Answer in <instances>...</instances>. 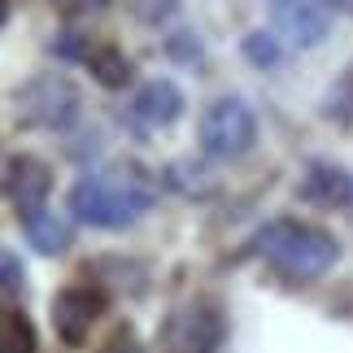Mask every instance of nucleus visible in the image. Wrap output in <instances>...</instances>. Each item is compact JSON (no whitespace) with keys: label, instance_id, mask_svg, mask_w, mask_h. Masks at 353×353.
Returning <instances> with one entry per match:
<instances>
[{"label":"nucleus","instance_id":"nucleus-1","mask_svg":"<svg viewBox=\"0 0 353 353\" xmlns=\"http://www.w3.org/2000/svg\"><path fill=\"white\" fill-rule=\"evenodd\" d=\"M153 205V183L135 166L114 174H83L70 188V214L74 223L97 227V232H122Z\"/></svg>","mask_w":353,"mask_h":353},{"label":"nucleus","instance_id":"nucleus-2","mask_svg":"<svg viewBox=\"0 0 353 353\" xmlns=\"http://www.w3.org/2000/svg\"><path fill=\"white\" fill-rule=\"evenodd\" d=\"M253 249L292 283H310L341 262V240L332 232H323L314 223H296V219H275L253 236Z\"/></svg>","mask_w":353,"mask_h":353},{"label":"nucleus","instance_id":"nucleus-3","mask_svg":"<svg viewBox=\"0 0 353 353\" xmlns=\"http://www.w3.org/2000/svg\"><path fill=\"white\" fill-rule=\"evenodd\" d=\"M13 114L22 127H39V131H70L79 114H83V97L70 79L61 74H35L13 92Z\"/></svg>","mask_w":353,"mask_h":353},{"label":"nucleus","instance_id":"nucleus-4","mask_svg":"<svg viewBox=\"0 0 353 353\" xmlns=\"http://www.w3.org/2000/svg\"><path fill=\"white\" fill-rule=\"evenodd\" d=\"M257 144V114L244 97H219L201 114V153L214 161H240Z\"/></svg>","mask_w":353,"mask_h":353},{"label":"nucleus","instance_id":"nucleus-5","mask_svg":"<svg viewBox=\"0 0 353 353\" xmlns=\"http://www.w3.org/2000/svg\"><path fill=\"white\" fill-rule=\"evenodd\" d=\"M227 336V319L214 301H192L170 319L166 349L170 353H219Z\"/></svg>","mask_w":353,"mask_h":353},{"label":"nucleus","instance_id":"nucleus-6","mask_svg":"<svg viewBox=\"0 0 353 353\" xmlns=\"http://www.w3.org/2000/svg\"><path fill=\"white\" fill-rule=\"evenodd\" d=\"M105 314V292L88 288V283H70L52 296V327L70 349L88 345V332L97 327V319Z\"/></svg>","mask_w":353,"mask_h":353},{"label":"nucleus","instance_id":"nucleus-7","mask_svg":"<svg viewBox=\"0 0 353 353\" xmlns=\"http://www.w3.org/2000/svg\"><path fill=\"white\" fill-rule=\"evenodd\" d=\"M275 35L288 39L292 48H319L332 31V13L310 5V0H270Z\"/></svg>","mask_w":353,"mask_h":353},{"label":"nucleus","instance_id":"nucleus-8","mask_svg":"<svg viewBox=\"0 0 353 353\" xmlns=\"http://www.w3.org/2000/svg\"><path fill=\"white\" fill-rule=\"evenodd\" d=\"M48 192H52V170L39 157H18L9 166V201H13V210H18V219L44 210Z\"/></svg>","mask_w":353,"mask_h":353},{"label":"nucleus","instance_id":"nucleus-9","mask_svg":"<svg viewBox=\"0 0 353 353\" xmlns=\"http://www.w3.org/2000/svg\"><path fill=\"white\" fill-rule=\"evenodd\" d=\"M131 114L148 131L174 127V122L183 118V92H179V83H170V79H153V83H144L140 97H135V105H131Z\"/></svg>","mask_w":353,"mask_h":353},{"label":"nucleus","instance_id":"nucleus-10","mask_svg":"<svg viewBox=\"0 0 353 353\" xmlns=\"http://www.w3.org/2000/svg\"><path fill=\"white\" fill-rule=\"evenodd\" d=\"M301 196L323 210H349L353 205V174L345 166H332V161H310V170L301 179Z\"/></svg>","mask_w":353,"mask_h":353},{"label":"nucleus","instance_id":"nucleus-11","mask_svg":"<svg viewBox=\"0 0 353 353\" xmlns=\"http://www.w3.org/2000/svg\"><path fill=\"white\" fill-rule=\"evenodd\" d=\"M22 227H26V244H31L35 253H44V257H61V253L74 244V227H70V219L52 214L48 205L35 210V214H26Z\"/></svg>","mask_w":353,"mask_h":353},{"label":"nucleus","instance_id":"nucleus-12","mask_svg":"<svg viewBox=\"0 0 353 353\" xmlns=\"http://www.w3.org/2000/svg\"><path fill=\"white\" fill-rule=\"evenodd\" d=\"M0 353H39L31 319L13 305H0Z\"/></svg>","mask_w":353,"mask_h":353},{"label":"nucleus","instance_id":"nucleus-13","mask_svg":"<svg viewBox=\"0 0 353 353\" xmlns=\"http://www.w3.org/2000/svg\"><path fill=\"white\" fill-rule=\"evenodd\" d=\"M88 70H92V79H97L101 88H122V83H131V61L122 57V48H114V44L92 48V52H88Z\"/></svg>","mask_w":353,"mask_h":353},{"label":"nucleus","instance_id":"nucleus-14","mask_svg":"<svg viewBox=\"0 0 353 353\" xmlns=\"http://www.w3.org/2000/svg\"><path fill=\"white\" fill-rule=\"evenodd\" d=\"M240 52H244L249 65H257V70H275L283 61V44H279L275 31H249L240 39Z\"/></svg>","mask_w":353,"mask_h":353},{"label":"nucleus","instance_id":"nucleus-15","mask_svg":"<svg viewBox=\"0 0 353 353\" xmlns=\"http://www.w3.org/2000/svg\"><path fill=\"white\" fill-rule=\"evenodd\" d=\"M166 57L170 61H179V65H196L201 57H205V48H201V39L192 31H174L166 39Z\"/></svg>","mask_w":353,"mask_h":353},{"label":"nucleus","instance_id":"nucleus-16","mask_svg":"<svg viewBox=\"0 0 353 353\" xmlns=\"http://www.w3.org/2000/svg\"><path fill=\"white\" fill-rule=\"evenodd\" d=\"M170 170L183 174V179H166L174 192H205V170H201V166H192V161H174Z\"/></svg>","mask_w":353,"mask_h":353},{"label":"nucleus","instance_id":"nucleus-17","mask_svg":"<svg viewBox=\"0 0 353 353\" xmlns=\"http://www.w3.org/2000/svg\"><path fill=\"white\" fill-rule=\"evenodd\" d=\"M22 279H26L22 262H18L13 253H5V249H0V288H5V292H22V288H26Z\"/></svg>","mask_w":353,"mask_h":353},{"label":"nucleus","instance_id":"nucleus-18","mask_svg":"<svg viewBox=\"0 0 353 353\" xmlns=\"http://www.w3.org/2000/svg\"><path fill=\"white\" fill-rule=\"evenodd\" d=\"M179 13V0H140V18L148 26H166Z\"/></svg>","mask_w":353,"mask_h":353},{"label":"nucleus","instance_id":"nucleus-19","mask_svg":"<svg viewBox=\"0 0 353 353\" xmlns=\"http://www.w3.org/2000/svg\"><path fill=\"white\" fill-rule=\"evenodd\" d=\"M52 48H57V57H65V61H88V39L83 35H74V31H65V35H57V44H52Z\"/></svg>","mask_w":353,"mask_h":353},{"label":"nucleus","instance_id":"nucleus-20","mask_svg":"<svg viewBox=\"0 0 353 353\" xmlns=\"http://www.w3.org/2000/svg\"><path fill=\"white\" fill-rule=\"evenodd\" d=\"M101 353H144V345H140V336H135L131 327H122V332H114L110 341L101 345Z\"/></svg>","mask_w":353,"mask_h":353},{"label":"nucleus","instance_id":"nucleus-21","mask_svg":"<svg viewBox=\"0 0 353 353\" xmlns=\"http://www.w3.org/2000/svg\"><path fill=\"white\" fill-rule=\"evenodd\" d=\"M310 5H319V9H327V13H341V9H349V0H310Z\"/></svg>","mask_w":353,"mask_h":353},{"label":"nucleus","instance_id":"nucleus-22","mask_svg":"<svg viewBox=\"0 0 353 353\" xmlns=\"http://www.w3.org/2000/svg\"><path fill=\"white\" fill-rule=\"evenodd\" d=\"M9 18V0H0V22H5Z\"/></svg>","mask_w":353,"mask_h":353},{"label":"nucleus","instance_id":"nucleus-23","mask_svg":"<svg viewBox=\"0 0 353 353\" xmlns=\"http://www.w3.org/2000/svg\"><path fill=\"white\" fill-rule=\"evenodd\" d=\"M349 97H353V79H349Z\"/></svg>","mask_w":353,"mask_h":353},{"label":"nucleus","instance_id":"nucleus-24","mask_svg":"<svg viewBox=\"0 0 353 353\" xmlns=\"http://www.w3.org/2000/svg\"><path fill=\"white\" fill-rule=\"evenodd\" d=\"M349 214H353V205H349Z\"/></svg>","mask_w":353,"mask_h":353}]
</instances>
